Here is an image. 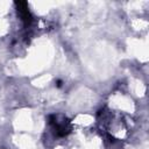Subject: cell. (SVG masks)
Masks as SVG:
<instances>
[{"label":"cell","instance_id":"6da1fadb","mask_svg":"<svg viewBox=\"0 0 149 149\" xmlns=\"http://www.w3.org/2000/svg\"><path fill=\"white\" fill-rule=\"evenodd\" d=\"M16 5L19 6V13H20L21 19H22V21L24 22V24H26V26L30 24L33 17H31V15H30V12L28 10L27 3H26V2H16Z\"/></svg>","mask_w":149,"mask_h":149}]
</instances>
